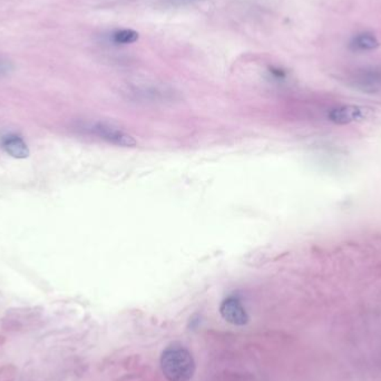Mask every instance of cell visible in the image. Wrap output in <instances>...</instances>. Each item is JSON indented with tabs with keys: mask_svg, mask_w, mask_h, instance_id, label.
Masks as SVG:
<instances>
[{
	"mask_svg": "<svg viewBox=\"0 0 381 381\" xmlns=\"http://www.w3.org/2000/svg\"><path fill=\"white\" fill-rule=\"evenodd\" d=\"M161 369L169 381H189L195 373L194 358L187 348L172 344L162 353Z\"/></svg>",
	"mask_w": 381,
	"mask_h": 381,
	"instance_id": "cell-1",
	"label": "cell"
},
{
	"mask_svg": "<svg viewBox=\"0 0 381 381\" xmlns=\"http://www.w3.org/2000/svg\"><path fill=\"white\" fill-rule=\"evenodd\" d=\"M81 130L101 141L106 142L108 144L115 146L135 147L137 145V141L132 134L110 121H85L81 125Z\"/></svg>",
	"mask_w": 381,
	"mask_h": 381,
	"instance_id": "cell-2",
	"label": "cell"
},
{
	"mask_svg": "<svg viewBox=\"0 0 381 381\" xmlns=\"http://www.w3.org/2000/svg\"><path fill=\"white\" fill-rule=\"evenodd\" d=\"M347 81L351 87L362 93H381V66L357 68L348 76Z\"/></svg>",
	"mask_w": 381,
	"mask_h": 381,
	"instance_id": "cell-3",
	"label": "cell"
},
{
	"mask_svg": "<svg viewBox=\"0 0 381 381\" xmlns=\"http://www.w3.org/2000/svg\"><path fill=\"white\" fill-rule=\"evenodd\" d=\"M373 110L357 105H344L332 108L328 114V119L337 125L351 124L367 121L373 116Z\"/></svg>",
	"mask_w": 381,
	"mask_h": 381,
	"instance_id": "cell-4",
	"label": "cell"
},
{
	"mask_svg": "<svg viewBox=\"0 0 381 381\" xmlns=\"http://www.w3.org/2000/svg\"><path fill=\"white\" fill-rule=\"evenodd\" d=\"M220 314L226 321L231 325L242 327L248 322V312L240 300L235 296H229L220 305Z\"/></svg>",
	"mask_w": 381,
	"mask_h": 381,
	"instance_id": "cell-5",
	"label": "cell"
},
{
	"mask_svg": "<svg viewBox=\"0 0 381 381\" xmlns=\"http://www.w3.org/2000/svg\"><path fill=\"white\" fill-rule=\"evenodd\" d=\"M1 146L8 155L17 160H24L31 155L28 145L26 144L23 137L16 134L5 136L1 141Z\"/></svg>",
	"mask_w": 381,
	"mask_h": 381,
	"instance_id": "cell-6",
	"label": "cell"
},
{
	"mask_svg": "<svg viewBox=\"0 0 381 381\" xmlns=\"http://www.w3.org/2000/svg\"><path fill=\"white\" fill-rule=\"evenodd\" d=\"M134 97H137L142 101H147V102H163L172 97V92L164 90L162 87H154V86H146V87H139L137 90L134 88Z\"/></svg>",
	"mask_w": 381,
	"mask_h": 381,
	"instance_id": "cell-7",
	"label": "cell"
},
{
	"mask_svg": "<svg viewBox=\"0 0 381 381\" xmlns=\"http://www.w3.org/2000/svg\"><path fill=\"white\" fill-rule=\"evenodd\" d=\"M349 46L355 51H370L378 49L380 44L373 33L364 31V33H359L356 36H353Z\"/></svg>",
	"mask_w": 381,
	"mask_h": 381,
	"instance_id": "cell-8",
	"label": "cell"
},
{
	"mask_svg": "<svg viewBox=\"0 0 381 381\" xmlns=\"http://www.w3.org/2000/svg\"><path fill=\"white\" fill-rule=\"evenodd\" d=\"M139 31L132 28L115 29L110 34V42L114 45H132L134 42H139Z\"/></svg>",
	"mask_w": 381,
	"mask_h": 381,
	"instance_id": "cell-9",
	"label": "cell"
},
{
	"mask_svg": "<svg viewBox=\"0 0 381 381\" xmlns=\"http://www.w3.org/2000/svg\"><path fill=\"white\" fill-rule=\"evenodd\" d=\"M14 71V64L6 57L0 56V77L7 76Z\"/></svg>",
	"mask_w": 381,
	"mask_h": 381,
	"instance_id": "cell-10",
	"label": "cell"
},
{
	"mask_svg": "<svg viewBox=\"0 0 381 381\" xmlns=\"http://www.w3.org/2000/svg\"><path fill=\"white\" fill-rule=\"evenodd\" d=\"M268 71L274 81H285L287 78V73H285V69L278 67V66H270Z\"/></svg>",
	"mask_w": 381,
	"mask_h": 381,
	"instance_id": "cell-11",
	"label": "cell"
},
{
	"mask_svg": "<svg viewBox=\"0 0 381 381\" xmlns=\"http://www.w3.org/2000/svg\"><path fill=\"white\" fill-rule=\"evenodd\" d=\"M167 1L174 5H189V3H198L200 0H167Z\"/></svg>",
	"mask_w": 381,
	"mask_h": 381,
	"instance_id": "cell-12",
	"label": "cell"
}]
</instances>
